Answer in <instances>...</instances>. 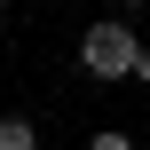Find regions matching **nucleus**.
I'll return each mask as SVG.
<instances>
[{
  "label": "nucleus",
  "instance_id": "obj_2",
  "mask_svg": "<svg viewBox=\"0 0 150 150\" xmlns=\"http://www.w3.org/2000/svg\"><path fill=\"white\" fill-rule=\"evenodd\" d=\"M0 150H40V134H32V119H16V111H8V119H0Z\"/></svg>",
  "mask_w": 150,
  "mask_h": 150
},
{
  "label": "nucleus",
  "instance_id": "obj_1",
  "mask_svg": "<svg viewBox=\"0 0 150 150\" xmlns=\"http://www.w3.org/2000/svg\"><path fill=\"white\" fill-rule=\"evenodd\" d=\"M79 63H87V79H134V63H142V40H134V24H87V40H79Z\"/></svg>",
  "mask_w": 150,
  "mask_h": 150
},
{
  "label": "nucleus",
  "instance_id": "obj_3",
  "mask_svg": "<svg viewBox=\"0 0 150 150\" xmlns=\"http://www.w3.org/2000/svg\"><path fill=\"white\" fill-rule=\"evenodd\" d=\"M87 150H134V142H127L119 127H103V134H87Z\"/></svg>",
  "mask_w": 150,
  "mask_h": 150
},
{
  "label": "nucleus",
  "instance_id": "obj_4",
  "mask_svg": "<svg viewBox=\"0 0 150 150\" xmlns=\"http://www.w3.org/2000/svg\"><path fill=\"white\" fill-rule=\"evenodd\" d=\"M134 79H142V87H150V47H142V63H134Z\"/></svg>",
  "mask_w": 150,
  "mask_h": 150
}]
</instances>
